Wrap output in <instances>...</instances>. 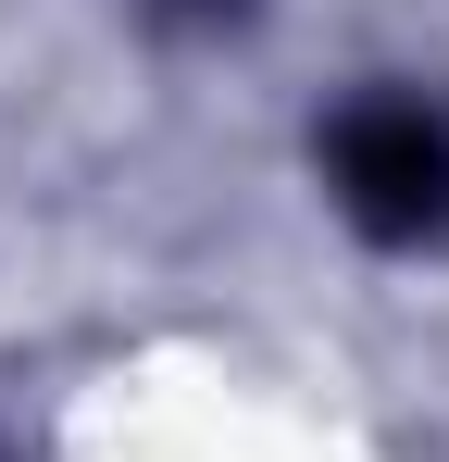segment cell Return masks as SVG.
<instances>
[{
    "label": "cell",
    "instance_id": "1",
    "mask_svg": "<svg viewBox=\"0 0 449 462\" xmlns=\"http://www.w3.org/2000/svg\"><path fill=\"white\" fill-rule=\"evenodd\" d=\"M337 188H350V213L387 237H425L449 213V138L412 113V100H362L350 125H337Z\"/></svg>",
    "mask_w": 449,
    "mask_h": 462
},
{
    "label": "cell",
    "instance_id": "2",
    "mask_svg": "<svg viewBox=\"0 0 449 462\" xmlns=\"http://www.w3.org/2000/svg\"><path fill=\"white\" fill-rule=\"evenodd\" d=\"M150 13H162V25H237L250 0H150Z\"/></svg>",
    "mask_w": 449,
    "mask_h": 462
}]
</instances>
